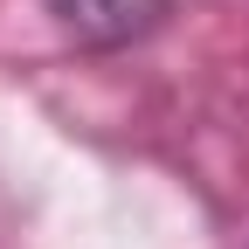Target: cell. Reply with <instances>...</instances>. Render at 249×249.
I'll use <instances>...</instances> for the list:
<instances>
[{
    "mask_svg": "<svg viewBox=\"0 0 249 249\" xmlns=\"http://www.w3.org/2000/svg\"><path fill=\"white\" fill-rule=\"evenodd\" d=\"M35 7L49 14V28L62 35V49H76V55L145 49L173 21V0H35Z\"/></svg>",
    "mask_w": 249,
    "mask_h": 249,
    "instance_id": "cell-1",
    "label": "cell"
}]
</instances>
